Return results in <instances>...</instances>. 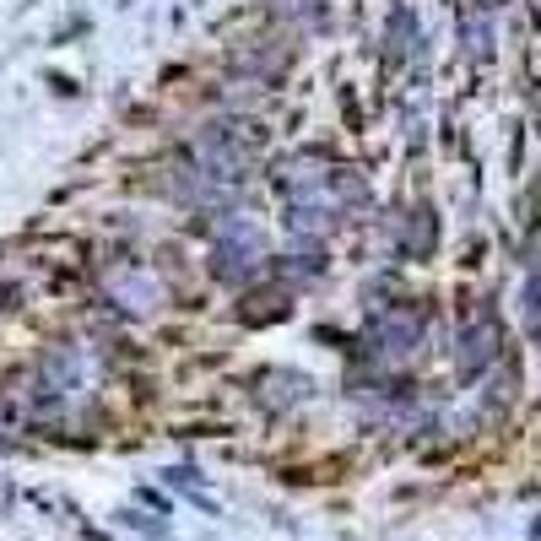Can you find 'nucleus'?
Listing matches in <instances>:
<instances>
[{"label": "nucleus", "mask_w": 541, "mask_h": 541, "mask_svg": "<svg viewBox=\"0 0 541 541\" xmlns=\"http://www.w3.org/2000/svg\"><path fill=\"white\" fill-rule=\"evenodd\" d=\"M493 341H498L493 320H482V331L471 325V331H466V352H460V368H466V374H477V368L493 358Z\"/></svg>", "instance_id": "nucleus-1"}]
</instances>
